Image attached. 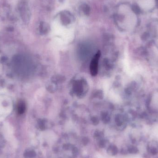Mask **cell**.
Wrapping results in <instances>:
<instances>
[{
    "mask_svg": "<svg viewBox=\"0 0 158 158\" xmlns=\"http://www.w3.org/2000/svg\"><path fill=\"white\" fill-rule=\"evenodd\" d=\"M101 56L100 51L97 52L91 61L90 66V73L93 76H96L98 72V64Z\"/></svg>",
    "mask_w": 158,
    "mask_h": 158,
    "instance_id": "1",
    "label": "cell"
},
{
    "mask_svg": "<svg viewBox=\"0 0 158 158\" xmlns=\"http://www.w3.org/2000/svg\"><path fill=\"white\" fill-rule=\"evenodd\" d=\"M147 151L149 154L155 156L158 154V142L153 140L148 143L147 147Z\"/></svg>",
    "mask_w": 158,
    "mask_h": 158,
    "instance_id": "2",
    "label": "cell"
},
{
    "mask_svg": "<svg viewBox=\"0 0 158 158\" xmlns=\"http://www.w3.org/2000/svg\"><path fill=\"white\" fill-rule=\"evenodd\" d=\"M26 109L25 103L22 101H19L17 105V110L19 114H22L24 113Z\"/></svg>",
    "mask_w": 158,
    "mask_h": 158,
    "instance_id": "3",
    "label": "cell"
},
{
    "mask_svg": "<svg viewBox=\"0 0 158 158\" xmlns=\"http://www.w3.org/2000/svg\"><path fill=\"white\" fill-rule=\"evenodd\" d=\"M108 154L110 156H115L118 152V148L114 145H110L107 149Z\"/></svg>",
    "mask_w": 158,
    "mask_h": 158,
    "instance_id": "4",
    "label": "cell"
},
{
    "mask_svg": "<svg viewBox=\"0 0 158 158\" xmlns=\"http://www.w3.org/2000/svg\"><path fill=\"white\" fill-rule=\"evenodd\" d=\"M36 156V153L33 151H29L26 152L25 154V157L27 158H33Z\"/></svg>",
    "mask_w": 158,
    "mask_h": 158,
    "instance_id": "5",
    "label": "cell"
}]
</instances>
